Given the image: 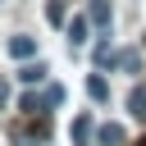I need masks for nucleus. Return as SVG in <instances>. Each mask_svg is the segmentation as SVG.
I'll use <instances>...</instances> for the list:
<instances>
[{
	"mask_svg": "<svg viewBox=\"0 0 146 146\" xmlns=\"http://www.w3.org/2000/svg\"><path fill=\"white\" fill-rule=\"evenodd\" d=\"M96 64H114V50L110 46H96Z\"/></svg>",
	"mask_w": 146,
	"mask_h": 146,
	"instance_id": "obj_10",
	"label": "nucleus"
},
{
	"mask_svg": "<svg viewBox=\"0 0 146 146\" xmlns=\"http://www.w3.org/2000/svg\"><path fill=\"white\" fill-rule=\"evenodd\" d=\"M46 78V64L36 59V64H27V68H18V82H41Z\"/></svg>",
	"mask_w": 146,
	"mask_h": 146,
	"instance_id": "obj_4",
	"label": "nucleus"
},
{
	"mask_svg": "<svg viewBox=\"0 0 146 146\" xmlns=\"http://www.w3.org/2000/svg\"><path fill=\"white\" fill-rule=\"evenodd\" d=\"M87 96H91V100H110V82H105L100 73H91V78H87Z\"/></svg>",
	"mask_w": 146,
	"mask_h": 146,
	"instance_id": "obj_3",
	"label": "nucleus"
},
{
	"mask_svg": "<svg viewBox=\"0 0 146 146\" xmlns=\"http://www.w3.org/2000/svg\"><path fill=\"white\" fill-rule=\"evenodd\" d=\"M68 41H73V46L87 41V18H73V23H68Z\"/></svg>",
	"mask_w": 146,
	"mask_h": 146,
	"instance_id": "obj_5",
	"label": "nucleus"
},
{
	"mask_svg": "<svg viewBox=\"0 0 146 146\" xmlns=\"http://www.w3.org/2000/svg\"><path fill=\"white\" fill-rule=\"evenodd\" d=\"M91 23L110 27V5H105V0H96V5H91Z\"/></svg>",
	"mask_w": 146,
	"mask_h": 146,
	"instance_id": "obj_7",
	"label": "nucleus"
},
{
	"mask_svg": "<svg viewBox=\"0 0 146 146\" xmlns=\"http://www.w3.org/2000/svg\"><path fill=\"white\" fill-rule=\"evenodd\" d=\"M46 18H50V23H64V5L50 0V5H46Z\"/></svg>",
	"mask_w": 146,
	"mask_h": 146,
	"instance_id": "obj_9",
	"label": "nucleus"
},
{
	"mask_svg": "<svg viewBox=\"0 0 146 146\" xmlns=\"http://www.w3.org/2000/svg\"><path fill=\"white\" fill-rule=\"evenodd\" d=\"M137 146H146V137H141V141H137Z\"/></svg>",
	"mask_w": 146,
	"mask_h": 146,
	"instance_id": "obj_12",
	"label": "nucleus"
},
{
	"mask_svg": "<svg viewBox=\"0 0 146 146\" xmlns=\"http://www.w3.org/2000/svg\"><path fill=\"white\" fill-rule=\"evenodd\" d=\"M9 55H14V59H32V55H36V41H32V36H9Z\"/></svg>",
	"mask_w": 146,
	"mask_h": 146,
	"instance_id": "obj_1",
	"label": "nucleus"
},
{
	"mask_svg": "<svg viewBox=\"0 0 146 146\" xmlns=\"http://www.w3.org/2000/svg\"><path fill=\"white\" fill-rule=\"evenodd\" d=\"M96 137H100V146H123V141H128V132H123L119 123H105Z\"/></svg>",
	"mask_w": 146,
	"mask_h": 146,
	"instance_id": "obj_2",
	"label": "nucleus"
},
{
	"mask_svg": "<svg viewBox=\"0 0 146 146\" xmlns=\"http://www.w3.org/2000/svg\"><path fill=\"white\" fill-rule=\"evenodd\" d=\"M91 137V119L82 114V119H73V141H87Z\"/></svg>",
	"mask_w": 146,
	"mask_h": 146,
	"instance_id": "obj_8",
	"label": "nucleus"
},
{
	"mask_svg": "<svg viewBox=\"0 0 146 146\" xmlns=\"http://www.w3.org/2000/svg\"><path fill=\"white\" fill-rule=\"evenodd\" d=\"M128 105H132V114H137V119H146V91H141V87H132Z\"/></svg>",
	"mask_w": 146,
	"mask_h": 146,
	"instance_id": "obj_6",
	"label": "nucleus"
},
{
	"mask_svg": "<svg viewBox=\"0 0 146 146\" xmlns=\"http://www.w3.org/2000/svg\"><path fill=\"white\" fill-rule=\"evenodd\" d=\"M5 100H9V87H5V82H0V110H5Z\"/></svg>",
	"mask_w": 146,
	"mask_h": 146,
	"instance_id": "obj_11",
	"label": "nucleus"
}]
</instances>
